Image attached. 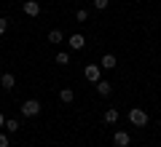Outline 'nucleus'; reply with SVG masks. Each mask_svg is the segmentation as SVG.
<instances>
[{
	"instance_id": "obj_1",
	"label": "nucleus",
	"mask_w": 161,
	"mask_h": 147,
	"mask_svg": "<svg viewBox=\"0 0 161 147\" xmlns=\"http://www.w3.org/2000/svg\"><path fill=\"white\" fill-rule=\"evenodd\" d=\"M129 120H132V126H148V113L142 107H134L129 110Z\"/></svg>"
},
{
	"instance_id": "obj_2",
	"label": "nucleus",
	"mask_w": 161,
	"mask_h": 147,
	"mask_svg": "<svg viewBox=\"0 0 161 147\" xmlns=\"http://www.w3.org/2000/svg\"><path fill=\"white\" fill-rule=\"evenodd\" d=\"M22 115H24V118H35V115H40V102H38V99H27V102L22 104Z\"/></svg>"
},
{
	"instance_id": "obj_3",
	"label": "nucleus",
	"mask_w": 161,
	"mask_h": 147,
	"mask_svg": "<svg viewBox=\"0 0 161 147\" xmlns=\"http://www.w3.org/2000/svg\"><path fill=\"white\" fill-rule=\"evenodd\" d=\"M129 142H132V136H129L126 131H115L113 134V144L115 147H129Z\"/></svg>"
},
{
	"instance_id": "obj_4",
	"label": "nucleus",
	"mask_w": 161,
	"mask_h": 147,
	"mask_svg": "<svg viewBox=\"0 0 161 147\" xmlns=\"http://www.w3.org/2000/svg\"><path fill=\"white\" fill-rule=\"evenodd\" d=\"M99 72H102V67H99V64H89V67L83 70L86 80H92V83H97V80H99Z\"/></svg>"
},
{
	"instance_id": "obj_5",
	"label": "nucleus",
	"mask_w": 161,
	"mask_h": 147,
	"mask_svg": "<svg viewBox=\"0 0 161 147\" xmlns=\"http://www.w3.org/2000/svg\"><path fill=\"white\" fill-rule=\"evenodd\" d=\"M94 88H97V94H99V96H110V91H113V86H110L108 80H102V78H99L97 83H94Z\"/></svg>"
},
{
	"instance_id": "obj_6",
	"label": "nucleus",
	"mask_w": 161,
	"mask_h": 147,
	"mask_svg": "<svg viewBox=\"0 0 161 147\" xmlns=\"http://www.w3.org/2000/svg\"><path fill=\"white\" fill-rule=\"evenodd\" d=\"M24 13H27V16H38L40 13V3L38 0H27V3H24Z\"/></svg>"
},
{
	"instance_id": "obj_7",
	"label": "nucleus",
	"mask_w": 161,
	"mask_h": 147,
	"mask_svg": "<svg viewBox=\"0 0 161 147\" xmlns=\"http://www.w3.org/2000/svg\"><path fill=\"white\" fill-rule=\"evenodd\" d=\"M83 45H86V38H83V35H70V48H73V51H80Z\"/></svg>"
},
{
	"instance_id": "obj_8",
	"label": "nucleus",
	"mask_w": 161,
	"mask_h": 147,
	"mask_svg": "<svg viewBox=\"0 0 161 147\" xmlns=\"http://www.w3.org/2000/svg\"><path fill=\"white\" fill-rule=\"evenodd\" d=\"M0 86H3V88H6V91H11L14 86H16V78H14L11 72H6V75H3V78H0Z\"/></svg>"
},
{
	"instance_id": "obj_9",
	"label": "nucleus",
	"mask_w": 161,
	"mask_h": 147,
	"mask_svg": "<svg viewBox=\"0 0 161 147\" xmlns=\"http://www.w3.org/2000/svg\"><path fill=\"white\" fill-rule=\"evenodd\" d=\"M115 64H118V62H115L113 54H105V56H102V64H99V67H102V70H115Z\"/></svg>"
},
{
	"instance_id": "obj_10",
	"label": "nucleus",
	"mask_w": 161,
	"mask_h": 147,
	"mask_svg": "<svg viewBox=\"0 0 161 147\" xmlns=\"http://www.w3.org/2000/svg\"><path fill=\"white\" fill-rule=\"evenodd\" d=\"M115 120H118V110H115V107L105 110V123H108V126H113Z\"/></svg>"
},
{
	"instance_id": "obj_11",
	"label": "nucleus",
	"mask_w": 161,
	"mask_h": 147,
	"mask_svg": "<svg viewBox=\"0 0 161 147\" xmlns=\"http://www.w3.org/2000/svg\"><path fill=\"white\" fill-rule=\"evenodd\" d=\"M59 99H62L64 104H70V102H73V99H75V94H73V88H62V91H59Z\"/></svg>"
},
{
	"instance_id": "obj_12",
	"label": "nucleus",
	"mask_w": 161,
	"mask_h": 147,
	"mask_svg": "<svg viewBox=\"0 0 161 147\" xmlns=\"http://www.w3.org/2000/svg\"><path fill=\"white\" fill-rule=\"evenodd\" d=\"M62 40H64L62 29H51V32H48V43H62Z\"/></svg>"
},
{
	"instance_id": "obj_13",
	"label": "nucleus",
	"mask_w": 161,
	"mask_h": 147,
	"mask_svg": "<svg viewBox=\"0 0 161 147\" xmlns=\"http://www.w3.org/2000/svg\"><path fill=\"white\" fill-rule=\"evenodd\" d=\"M57 64H70V54L67 51H59L57 54Z\"/></svg>"
},
{
	"instance_id": "obj_14",
	"label": "nucleus",
	"mask_w": 161,
	"mask_h": 147,
	"mask_svg": "<svg viewBox=\"0 0 161 147\" xmlns=\"http://www.w3.org/2000/svg\"><path fill=\"white\" fill-rule=\"evenodd\" d=\"M75 19H78V22H86V19H89V11H86V8H78V11H75Z\"/></svg>"
},
{
	"instance_id": "obj_15",
	"label": "nucleus",
	"mask_w": 161,
	"mask_h": 147,
	"mask_svg": "<svg viewBox=\"0 0 161 147\" xmlns=\"http://www.w3.org/2000/svg\"><path fill=\"white\" fill-rule=\"evenodd\" d=\"M3 129H8V131H19V120H6V126Z\"/></svg>"
},
{
	"instance_id": "obj_16",
	"label": "nucleus",
	"mask_w": 161,
	"mask_h": 147,
	"mask_svg": "<svg viewBox=\"0 0 161 147\" xmlns=\"http://www.w3.org/2000/svg\"><path fill=\"white\" fill-rule=\"evenodd\" d=\"M108 3H110V0H94V8H97V11H105Z\"/></svg>"
},
{
	"instance_id": "obj_17",
	"label": "nucleus",
	"mask_w": 161,
	"mask_h": 147,
	"mask_svg": "<svg viewBox=\"0 0 161 147\" xmlns=\"http://www.w3.org/2000/svg\"><path fill=\"white\" fill-rule=\"evenodd\" d=\"M6 29H8V19H0V35H6Z\"/></svg>"
},
{
	"instance_id": "obj_18",
	"label": "nucleus",
	"mask_w": 161,
	"mask_h": 147,
	"mask_svg": "<svg viewBox=\"0 0 161 147\" xmlns=\"http://www.w3.org/2000/svg\"><path fill=\"white\" fill-rule=\"evenodd\" d=\"M0 147H8V136L6 134H0Z\"/></svg>"
},
{
	"instance_id": "obj_19",
	"label": "nucleus",
	"mask_w": 161,
	"mask_h": 147,
	"mask_svg": "<svg viewBox=\"0 0 161 147\" xmlns=\"http://www.w3.org/2000/svg\"><path fill=\"white\" fill-rule=\"evenodd\" d=\"M3 126H6V115L0 113V129H3Z\"/></svg>"
}]
</instances>
